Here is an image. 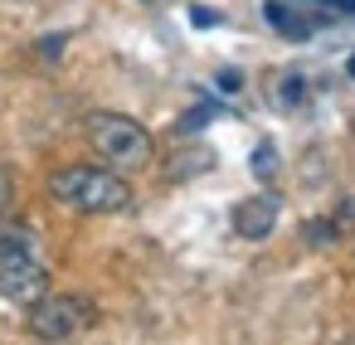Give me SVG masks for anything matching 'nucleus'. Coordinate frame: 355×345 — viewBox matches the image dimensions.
<instances>
[{
  "mask_svg": "<svg viewBox=\"0 0 355 345\" xmlns=\"http://www.w3.org/2000/svg\"><path fill=\"white\" fill-rule=\"evenodd\" d=\"M49 195L78 214H117L132 204V190H127L122 170H112V166H64V170H54Z\"/></svg>",
  "mask_w": 355,
  "mask_h": 345,
  "instance_id": "f257e3e1",
  "label": "nucleus"
},
{
  "mask_svg": "<svg viewBox=\"0 0 355 345\" xmlns=\"http://www.w3.org/2000/svg\"><path fill=\"white\" fill-rule=\"evenodd\" d=\"M88 141H93V151L103 156V166H112V170H146L151 166V156H156V141H151V132L141 127V122H132V117H122V112H93L88 117Z\"/></svg>",
  "mask_w": 355,
  "mask_h": 345,
  "instance_id": "f03ea898",
  "label": "nucleus"
},
{
  "mask_svg": "<svg viewBox=\"0 0 355 345\" xmlns=\"http://www.w3.org/2000/svg\"><path fill=\"white\" fill-rule=\"evenodd\" d=\"M44 258L35 253V238L25 229H0V297L10 301H35L44 297Z\"/></svg>",
  "mask_w": 355,
  "mask_h": 345,
  "instance_id": "7ed1b4c3",
  "label": "nucleus"
},
{
  "mask_svg": "<svg viewBox=\"0 0 355 345\" xmlns=\"http://www.w3.org/2000/svg\"><path fill=\"white\" fill-rule=\"evenodd\" d=\"M83 326H93V306L83 297H35L30 306V330L40 340H69Z\"/></svg>",
  "mask_w": 355,
  "mask_h": 345,
  "instance_id": "20e7f679",
  "label": "nucleus"
},
{
  "mask_svg": "<svg viewBox=\"0 0 355 345\" xmlns=\"http://www.w3.org/2000/svg\"><path fill=\"white\" fill-rule=\"evenodd\" d=\"M263 20L277 30V35H287V39H311L321 25H326V15L321 10H311V6H302V0H268L263 6Z\"/></svg>",
  "mask_w": 355,
  "mask_h": 345,
  "instance_id": "39448f33",
  "label": "nucleus"
},
{
  "mask_svg": "<svg viewBox=\"0 0 355 345\" xmlns=\"http://www.w3.org/2000/svg\"><path fill=\"white\" fill-rule=\"evenodd\" d=\"M277 209H282V200L277 195H253V200H243L239 209H234V229H239V238H268L272 229H277Z\"/></svg>",
  "mask_w": 355,
  "mask_h": 345,
  "instance_id": "423d86ee",
  "label": "nucleus"
},
{
  "mask_svg": "<svg viewBox=\"0 0 355 345\" xmlns=\"http://www.w3.org/2000/svg\"><path fill=\"white\" fill-rule=\"evenodd\" d=\"M272 98H277L282 107H302V98H306V83H302L297 73H287V78H282V83L272 88Z\"/></svg>",
  "mask_w": 355,
  "mask_h": 345,
  "instance_id": "0eeeda50",
  "label": "nucleus"
},
{
  "mask_svg": "<svg viewBox=\"0 0 355 345\" xmlns=\"http://www.w3.org/2000/svg\"><path fill=\"white\" fill-rule=\"evenodd\" d=\"M302 6L321 10L326 20H355V0H302Z\"/></svg>",
  "mask_w": 355,
  "mask_h": 345,
  "instance_id": "6e6552de",
  "label": "nucleus"
},
{
  "mask_svg": "<svg viewBox=\"0 0 355 345\" xmlns=\"http://www.w3.org/2000/svg\"><path fill=\"white\" fill-rule=\"evenodd\" d=\"M253 175H258L263 185H268V180L277 175V151H272V141H263V146L253 151Z\"/></svg>",
  "mask_w": 355,
  "mask_h": 345,
  "instance_id": "1a4fd4ad",
  "label": "nucleus"
},
{
  "mask_svg": "<svg viewBox=\"0 0 355 345\" xmlns=\"http://www.w3.org/2000/svg\"><path fill=\"white\" fill-rule=\"evenodd\" d=\"M336 233H340L336 219H311V224H306V243H311V248H331Z\"/></svg>",
  "mask_w": 355,
  "mask_h": 345,
  "instance_id": "9d476101",
  "label": "nucleus"
},
{
  "mask_svg": "<svg viewBox=\"0 0 355 345\" xmlns=\"http://www.w3.org/2000/svg\"><path fill=\"white\" fill-rule=\"evenodd\" d=\"M214 112H219L214 103H200V107H190V117H180V132H195V127H205Z\"/></svg>",
  "mask_w": 355,
  "mask_h": 345,
  "instance_id": "9b49d317",
  "label": "nucleus"
},
{
  "mask_svg": "<svg viewBox=\"0 0 355 345\" xmlns=\"http://www.w3.org/2000/svg\"><path fill=\"white\" fill-rule=\"evenodd\" d=\"M10 204H15V175H10L6 166H0V214H6Z\"/></svg>",
  "mask_w": 355,
  "mask_h": 345,
  "instance_id": "f8f14e48",
  "label": "nucleus"
},
{
  "mask_svg": "<svg viewBox=\"0 0 355 345\" xmlns=\"http://www.w3.org/2000/svg\"><path fill=\"white\" fill-rule=\"evenodd\" d=\"M219 88H224V93H239V88H243V73L224 69V73H219Z\"/></svg>",
  "mask_w": 355,
  "mask_h": 345,
  "instance_id": "ddd939ff",
  "label": "nucleus"
},
{
  "mask_svg": "<svg viewBox=\"0 0 355 345\" xmlns=\"http://www.w3.org/2000/svg\"><path fill=\"white\" fill-rule=\"evenodd\" d=\"M190 20H195V25H219V15H214V10H200V6L190 10Z\"/></svg>",
  "mask_w": 355,
  "mask_h": 345,
  "instance_id": "4468645a",
  "label": "nucleus"
},
{
  "mask_svg": "<svg viewBox=\"0 0 355 345\" xmlns=\"http://www.w3.org/2000/svg\"><path fill=\"white\" fill-rule=\"evenodd\" d=\"M345 69H350V78H355V54H350V64H345Z\"/></svg>",
  "mask_w": 355,
  "mask_h": 345,
  "instance_id": "2eb2a0df",
  "label": "nucleus"
}]
</instances>
